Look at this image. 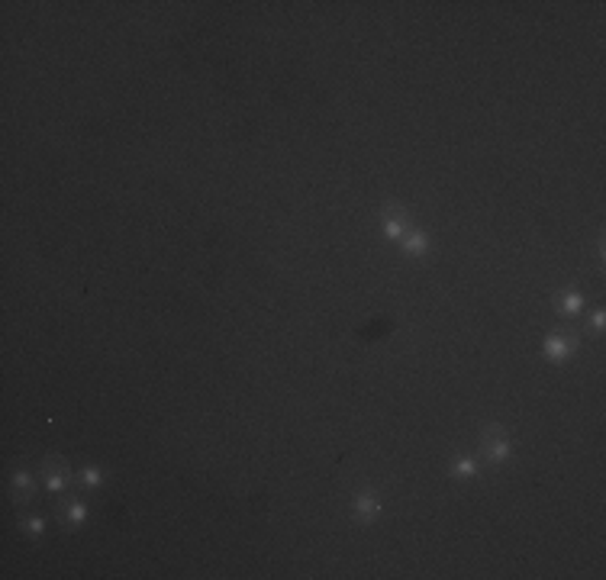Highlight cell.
<instances>
[{"mask_svg": "<svg viewBox=\"0 0 606 580\" xmlns=\"http://www.w3.org/2000/svg\"><path fill=\"white\" fill-rule=\"evenodd\" d=\"M13 483H16V490H23V493H29V474H26V470H20V474L13 477Z\"/></svg>", "mask_w": 606, "mask_h": 580, "instance_id": "ba28073f", "label": "cell"}, {"mask_svg": "<svg viewBox=\"0 0 606 580\" xmlns=\"http://www.w3.org/2000/svg\"><path fill=\"white\" fill-rule=\"evenodd\" d=\"M68 519H71V522H81V519H84V506H68Z\"/></svg>", "mask_w": 606, "mask_h": 580, "instance_id": "9c48e42d", "label": "cell"}, {"mask_svg": "<svg viewBox=\"0 0 606 580\" xmlns=\"http://www.w3.org/2000/svg\"><path fill=\"white\" fill-rule=\"evenodd\" d=\"M545 352H548L551 358H567L571 355V338L567 335H551L548 342H545Z\"/></svg>", "mask_w": 606, "mask_h": 580, "instance_id": "3957f363", "label": "cell"}, {"mask_svg": "<svg viewBox=\"0 0 606 580\" xmlns=\"http://www.w3.org/2000/svg\"><path fill=\"white\" fill-rule=\"evenodd\" d=\"M26 529L32 532V535H39V532L45 529V522H42V519H35V516H32V519H26Z\"/></svg>", "mask_w": 606, "mask_h": 580, "instance_id": "30bf717a", "label": "cell"}, {"mask_svg": "<svg viewBox=\"0 0 606 580\" xmlns=\"http://www.w3.org/2000/svg\"><path fill=\"white\" fill-rule=\"evenodd\" d=\"M484 451H487L493 461H503V458H510V451H513V445H510V439L500 432V429H487V435H484Z\"/></svg>", "mask_w": 606, "mask_h": 580, "instance_id": "6da1fadb", "label": "cell"}, {"mask_svg": "<svg viewBox=\"0 0 606 580\" xmlns=\"http://www.w3.org/2000/svg\"><path fill=\"white\" fill-rule=\"evenodd\" d=\"M580 306H584V297H577V294H567V297L561 300V310H564V313H577Z\"/></svg>", "mask_w": 606, "mask_h": 580, "instance_id": "5b68a950", "label": "cell"}, {"mask_svg": "<svg viewBox=\"0 0 606 580\" xmlns=\"http://www.w3.org/2000/svg\"><path fill=\"white\" fill-rule=\"evenodd\" d=\"M81 477H84V483H87V487H97V483L103 480V474H100L97 467H84V470H81Z\"/></svg>", "mask_w": 606, "mask_h": 580, "instance_id": "8992f818", "label": "cell"}, {"mask_svg": "<svg viewBox=\"0 0 606 580\" xmlns=\"http://www.w3.org/2000/svg\"><path fill=\"white\" fill-rule=\"evenodd\" d=\"M455 474L458 477H471V474H474V461H465V458H461V461H455Z\"/></svg>", "mask_w": 606, "mask_h": 580, "instance_id": "52a82bcc", "label": "cell"}, {"mask_svg": "<svg viewBox=\"0 0 606 580\" xmlns=\"http://www.w3.org/2000/svg\"><path fill=\"white\" fill-rule=\"evenodd\" d=\"M355 510H358V516L368 522V519H374V516L381 513V503L374 500L371 493H361V497H355Z\"/></svg>", "mask_w": 606, "mask_h": 580, "instance_id": "7a4b0ae2", "label": "cell"}, {"mask_svg": "<svg viewBox=\"0 0 606 580\" xmlns=\"http://www.w3.org/2000/svg\"><path fill=\"white\" fill-rule=\"evenodd\" d=\"M403 248L406 251H426L429 248V239L422 235V232H409V229H406V232H403Z\"/></svg>", "mask_w": 606, "mask_h": 580, "instance_id": "277c9868", "label": "cell"}]
</instances>
